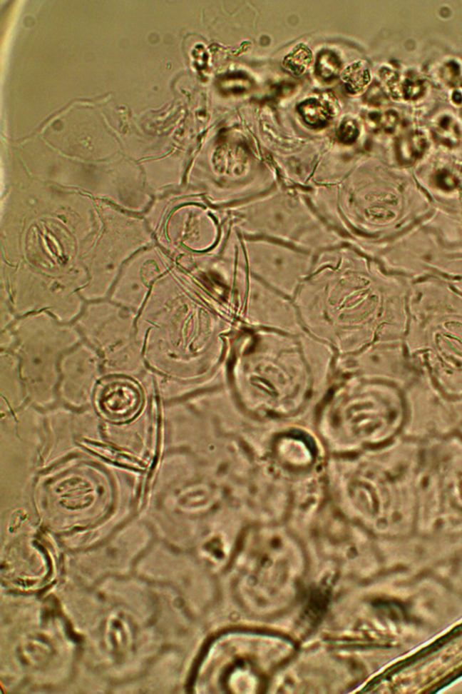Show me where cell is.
<instances>
[{
  "label": "cell",
  "instance_id": "cell-1",
  "mask_svg": "<svg viewBox=\"0 0 462 694\" xmlns=\"http://www.w3.org/2000/svg\"><path fill=\"white\" fill-rule=\"evenodd\" d=\"M223 247L258 280L291 299L311 273L316 255L276 241L240 236L230 226Z\"/></svg>",
  "mask_w": 462,
  "mask_h": 694
},
{
  "label": "cell",
  "instance_id": "cell-2",
  "mask_svg": "<svg viewBox=\"0 0 462 694\" xmlns=\"http://www.w3.org/2000/svg\"><path fill=\"white\" fill-rule=\"evenodd\" d=\"M224 217L240 236L276 241L312 254L346 244L320 216L310 211H235Z\"/></svg>",
  "mask_w": 462,
  "mask_h": 694
},
{
  "label": "cell",
  "instance_id": "cell-3",
  "mask_svg": "<svg viewBox=\"0 0 462 694\" xmlns=\"http://www.w3.org/2000/svg\"><path fill=\"white\" fill-rule=\"evenodd\" d=\"M101 413L108 420L128 421L133 418L140 409V391L135 383L112 382L107 383L98 397Z\"/></svg>",
  "mask_w": 462,
  "mask_h": 694
},
{
  "label": "cell",
  "instance_id": "cell-4",
  "mask_svg": "<svg viewBox=\"0 0 462 694\" xmlns=\"http://www.w3.org/2000/svg\"><path fill=\"white\" fill-rule=\"evenodd\" d=\"M342 78L349 93L356 94L369 84L370 74L365 66L361 63H356L342 71Z\"/></svg>",
  "mask_w": 462,
  "mask_h": 694
},
{
  "label": "cell",
  "instance_id": "cell-5",
  "mask_svg": "<svg viewBox=\"0 0 462 694\" xmlns=\"http://www.w3.org/2000/svg\"><path fill=\"white\" fill-rule=\"evenodd\" d=\"M299 112L304 121L312 127H322L331 118L329 109L316 100L304 101L299 106Z\"/></svg>",
  "mask_w": 462,
  "mask_h": 694
},
{
  "label": "cell",
  "instance_id": "cell-6",
  "mask_svg": "<svg viewBox=\"0 0 462 694\" xmlns=\"http://www.w3.org/2000/svg\"><path fill=\"white\" fill-rule=\"evenodd\" d=\"M312 61V54L310 49L304 45L295 47L293 52L288 54L284 60L285 69L290 71L294 76H302L308 69Z\"/></svg>",
  "mask_w": 462,
  "mask_h": 694
},
{
  "label": "cell",
  "instance_id": "cell-7",
  "mask_svg": "<svg viewBox=\"0 0 462 694\" xmlns=\"http://www.w3.org/2000/svg\"><path fill=\"white\" fill-rule=\"evenodd\" d=\"M342 62L337 54L332 51H324L319 54L316 62L315 71L318 77L322 81H329L335 79L341 71Z\"/></svg>",
  "mask_w": 462,
  "mask_h": 694
},
{
  "label": "cell",
  "instance_id": "cell-8",
  "mask_svg": "<svg viewBox=\"0 0 462 694\" xmlns=\"http://www.w3.org/2000/svg\"><path fill=\"white\" fill-rule=\"evenodd\" d=\"M426 142L419 134H414L401 141L399 152L404 161L411 162L419 158L426 149Z\"/></svg>",
  "mask_w": 462,
  "mask_h": 694
},
{
  "label": "cell",
  "instance_id": "cell-9",
  "mask_svg": "<svg viewBox=\"0 0 462 694\" xmlns=\"http://www.w3.org/2000/svg\"><path fill=\"white\" fill-rule=\"evenodd\" d=\"M358 135V127L354 122L351 121L344 122L339 129V139L346 144L355 141Z\"/></svg>",
  "mask_w": 462,
  "mask_h": 694
},
{
  "label": "cell",
  "instance_id": "cell-10",
  "mask_svg": "<svg viewBox=\"0 0 462 694\" xmlns=\"http://www.w3.org/2000/svg\"><path fill=\"white\" fill-rule=\"evenodd\" d=\"M422 87L419 80L409 77L404 83V94L407 99L416 98L421 94Z\"/></svg>",
  "mask_w": 462,
  "mask_h": 694
}]
</instances>
